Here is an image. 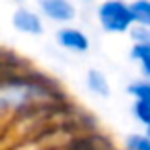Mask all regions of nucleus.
Wrapping results in <instances>:
<instances>
[{
  "label": "nucleus",
  "instance_id": "20e7f679",
  "mask_svg": "<svg viewBox=\"0 0 150 150\" xmlns=\"http://www.w3.org/2000/svg\"><path fill=\"white\" fill-rule=\"evenodd\" d=\"M11 27L25 36H42L46 33V21L36 8L17 6L11 13Z\"/></svg>",
  "mask_w": 150,
  "mask_h": 150
},
{
  "label": "nucleus",
  "instance_id": "f03ea898",
  "mask_svg": "<svg viewBox=\"0 0 150 150\" xmlns=\"http://www.w3.org/2000/svg\"><path fill=\"white\" fill-rule=\"evenodd\" d=\"M95 19L106 34H127L133 27L127 0H101L95 8Z\"/></svg>",
  "mask_w": 150,
  "mask_h": 150
},
{
  "label": "nucleus",
  "instance_id": "7ed1b4c3",
  "mask_svg": "<svg viewBox=\"0 0 150 150\" xmlns=\"http://www.w3.org/2000/svg\"><path fill=\"white\" fill-rule=\"evenodd\" d=\"M36 10L42 19L57 27L72 25L78 17L74 0H36Z\"/></svg>",
  "mask_w": 150,
  "mask_h": 150
},
{
  "label": "nucleus",
  "instance_id": "f8f14e48",
  "mask_svg": "<svg viewBox=\"0 0 150 150\" xmlns=\"http://www.w3.org/2000/svg\"><path fill=\"white\" fill-rule=\"evenodd\" d=\"M131 44H150V27L133 25L127 33Z\"/></svg>",
  "mask_w": 150,
  "mask_h": 150
},
{
  "label": "nucleus",
  "instance_id": "4468645a",
  "mask_svg": "<svg viewBox=\"0 0 150 150\" xmlns=\"http://www.w3.org/2000/svg\"><path fill=\"white\" fill-rule=\"evenodd\" d=\"M146 133H148V135H150V129H146Z\"/></svg>",
  "mask_w": 150,
  "mask_h": 150
},
{
  "label": "nucleus",
  "instance_id": "9d476101",
  "mask_svg": "<svg viewBox=\"0 0 150 150\" xmlns=\"http://www.w3.org/2000/svg\"><path fill=\"white\" fill-rule=\"evenodd\" d=\"M124 150H150V135L146 131L129 133L124 139Z\"/></svg>",
  "mask_w": 150,
  "mask_h": 150
},
{
  "label": "nucleus",
  "instance_id": "39448f33",
  "mask_svg": "<svg viewBox=\"0 0 150 150\" xmlns=\"http://www.w3.org/2000/svg\"><path fill=\"white\" fill-rule=\"evenodd\" d=\"M55 42L63 51H69L74 55H84L88 53L91 48V40L89 36L74 25H65V27H57L55 30Z\"/></svg>",
  "mask_w": 150,
  "mask_h": 150
},
{
  "label": "nucleus",
  "instance_id": "9b49d317",
  "mask_svg": "<svg viewBox=\"0 0 150 150\" xmlns=\"http://www.w3.org/2000/svg\"><path fill=\"white\" fill-rule=\"evenodd\" d=\"M131 114L137 120V124L144 127V131L150 129V101H133Z\"/></svg>",
  "mask_w": 150,
  "mask_h": 150
},
{
  "label": "nucleus",
  "instance_id": "1a4fd4ad",
  "mask_svg": "<svg viewBox=\"0 0 150 150\" xmlns=\"http://www.w3.org/2000/svg\"><path fill=\"white\" fill-rule=\"evenodd\" d=\"M125 91L133 101H150V80L148 78H139V80L129 82Z\"/></svg>",
  "mask_w": 150,
  "mask_h": 150
},
{
  "label": "nucleus",
  "instance_id": "0eeeda50",
  "mask_svg": "<svg viewBox=\"0 0 150 150\" xmlns=\"http://www.w3.org/2000/svg\"><path fill=\"white\" fill-rule=\"evenodd\" d=\"M129 57L137 63L143 78L150 80V44H131Z\"/></svg>",
  "mask_w": 150,
  "mask_h": 150
},
{
  "label": "nucleus",
  "instance_id": "ddd939ff",
  "mask_svg": "<svg viewBox=\"0 0 150 150\" xmlns=\"http://www.w3.org/2000/svg\"><path fill=\"white\" fill-rule=\"evenodd\" d=\"M82 2H86V4H93V2H97V0H82Z\"/></svg>",
  "mask_w": 150,
  "mask_h": 150
},
{
  "label": "nucleus",
  "instance_id": "6e6552de",
  "mask_svg": "<svg viewBox=\"0 0 150 150\" xmlns=\"http://www.w3.org/2000/svg\"><path fill=\"white\" fill-rule=\"evenodd\" d=\"M129 8L133 15V25L150 27V0H131Z\"/></svg>",
  "mask_w": 150,
  "mask_h": 150
},
{
  "label": "nucleus",
  "instance_id": "423d86ee",
  "mask_svg": "<svg viewBox=\"0 0 150 150\" xmlns=\"http://www.w3.org/2000/svg\"><path fill=\"white\" fill-rule=\"evenodd\" d=\"M86 89H88L91 95L99 97V99H106L112 93V86H110V80L101 69H88L84 78Z\"/></svg>",
  "mask_w": 150,
  "mask_h": 150
},
{
  "label": "nucleus",
  "instance_id": "f257e3e1",
  "mask_svg": "<svg viewBox=\"0 0 150 150\" xmlns=\"http://www.w3.org/2000/svg\"><path fill=\"white\" fill-rule=\"evenodd\" d=\"M53 89L33 76H10L0 80V112L15 114L51 97Z\"/></svg>",
  "mask_w": 150,
  "mask_h": 150
}]
</instances>
